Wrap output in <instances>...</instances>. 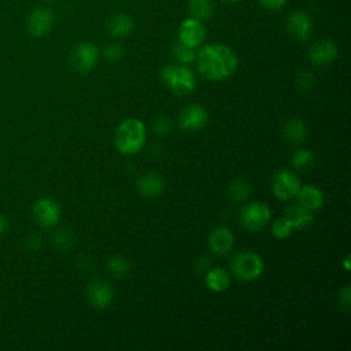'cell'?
<instances>
[{
    "instance_id": "6da1fadb",
    "label": "cell",
    "mask_w": 351,
    "mask_h": 351,
    "mask_svg": "<svg viewBox=\"0 0 351 351\" xmlns=\"http://www.w3.org/2000/svg\"><path fill=\"white\" fill-rule=\"evenodd\" d=\"M195 60L199 74L208 81H222L230 77L239 64L234 51L223 44L203 47Z\"/></svg>"
},
{
    "instance_id": "7a4b0ae2",
    "label": "cell",
    "mask_w": 351,
    "mask_h": 351,
    "mask_svg": "<svg viewBox=\"0 0 351 351\" xmlns=\"http://www.w3.org/2000/svg\"><path fill=\"white\" fill-rule=\"evenodd\" d=\"M145 138V126L138 118H128L115 129V147L121 154L125 155L138 152L143 148Z\"/></svg>"
},
{
    "instance_id": "3957f363",
    "label": "cell",
    "mask_w": 351,
    "mask_h": 351,
    "mask_svg": "<svg viewBox=\"0 0 351 351\" xmlns=\"http://www.w3.org/2000/svg\"><path fill=\"white\" fill-rule=\"evenodd\" d=\"M160 78L176 96H186L196 86V77L186 66L167 64L160 70Z\"/></svg>"
},
{
    "instance_id": "277c9868",
    "label": "cell",
    "mask_w": 351,
    "mask_h": 351,
    "mask_svg": "<svg viewBox=\"0 0 351 351\" xmlns=\"http://www.w3.org/2000/svg\"><path fill=\"white\" fill-rule=\"evenodd\" d=\"M265 269V263L261 255L252 251H243L233 256L230 262L232 274L241 281L256 280Z\"/></svg>"
},
{
    "instance_id": "5b68a950",
    "label": "cell",
    "mask_w": 351,
    "mask_h": 351,
    "mask_svg": "<svg viewBox=\"0 0 351 351\" xmlns=\"http://www.w3.org/2000/svg\"><path fill=\"white\" fill-rule=\"evenodd\" d=\"M70 64L78 73H89L99 60V48L92 43H80L70 52Z\"/></svg>"
},
{
    "instance_id": "8992f818",
    "label": "cell",
    "mask_w": 351,
    "mask_h": 351,
    "mask_svg": "<svg viewBox=\"0 0 351 351\" xmlns=\"http://www.w3.org/2000/svg\"><path fill=\"white\" fill-rule=\"evenodd\" d=\"M300 181L291 170H278L271 178V191L280 200H289L295 197L300 189Z\"/></svg>"
},
{
    "instance_id": "52a82bcc",
    "label": "cell",
    "mask_w": 351,
    "mask_h": 351,
    "mask_svg": "<svg viewBox=\"0 0 351 351\" xmlns=\"http://www.w3.org/2000/svg\"><path fill=\"white\" fill-rule=\"evenodd\" d=\"M270 219V208L262 202L247 204L240 213V221L244 228L252 232L261 230Z\"/></svg>"
},
{
    "instance_id": "ba28073f",
    "label": "cell",
    "mask_w": 351,
    "mask_h": 351,
    "mask_svg": "<svg viewBox=\"0 0 351 351\" xmlns=\"http://www.w3.org/2000/svg\"><path fill=\"white\" fill-rule=\"evenodd\" d=\"M33 217L40 226L52 228L60 219V207L55 200L41 197L33 206Z\"/></svg>"
},
{
    "instance_id": "9c48e42d",
    "label": "cell",
    "mask_w": 351,
    "mask_h": 351,
    "mask_svg": "<svg viewBox=\"0 0 351 351\" xmlns=\"http://www.w3.org/2000/svg\"><path fill=\"white\" fill-rule=\"evenodd\" d=\"M53 12L47 7L34 8L27 18V30L33 37L47 36L53 26Z\"/></svg>"
},
{
    "instance_id": "30bf717a",
    "label": "cell",
    "mask_w": 351,
    "mask_h": 351,
    "mask_svg": "<svg viewBox=\"0 0 351 351\" xmlns=\"http://www.w3.org/2000/svg\"><path fill=\"white\" fill-rule=\"evenodd\" d=\"M206 37V29L203 23L195 18H188L182 21L178 29V41L182 44L191 47V48H197Z\"/></svg>"
},
{
    "instance_id": "8fae6325",
    "label": "cell",
    "mask_w": 351,
    "mask_h": 351,
    "mask_svg": "<svg viewBox=\"0 0 351 351\" xmlns=\"http://www.w3.org/2000/svg\"><path fill=\"white\" fill-rule=\"evenodd\" d=\"M208 114L200 104L186 106L180 114V126L185 132H197L206 126Z\"/></svg>"
},
{
    "instance_id": "7c38bea8",
    "label": "cell",
    "mask_w": 351,
    "mask_h": 351,
    "mask_svg": "<svg viewBox=\"0 0 351 351\" xmlns=\"http://www.w3.org/2000/svg\"><path fill=\"white\" fill-rule=\"evenodd\" d=\"M86 296L89 303L96 308H106L111 304L114 291L106 280H93L86 288Z\"/></svg>"
},
{
    "instance_id": "4fadbf2b",
    "label": "cell",
    "mask_w": 351,
    "mask_h": 351,
    "mask_svg": "<svg viewBox=\"0 0 351 351\" xmlns=\"http://www.w3.org/2000/svg\"><path fill=\"white\" fill-rule=\"evenodd\" d=\"M337 45L332 40L322 38L310 47L308 59L315 66H326L337 58Z\"/></svg>"
},
{
    "instance_id": "5bb4252c",
    "label": "cell",
    "mask_w": 351,
    "mask_h": 351,
    "mask_svg": "<svg viewBox=\"0 0 351 351\" xmlns=\"http://www.w3.org/2000/svg\"><path fill=\"white\" fill-rule=\"evenodd\" d=\"M313 23L310 16L303 11H293L288 15L287 30L291 37L299 41H304L310 37Z\"/></svg>"
},
{
    "instance_id": "9a60e30c",
    "label": "cell",
    "mask_w": 351,
    "mask_h": 351,
    "mask_svg": "<svg viewBox=\"0 0 351 351\" xmlns=\"http://www.w3.org/2000/svg\"><path fill=\"white\" fill-rule=\"evenodd\" d=\"M234 236L226 226H215L208 234V245L214 254L226 255L233 248Z\"/></svg>"
},
{
    "instance_id": "2e32d148",
    "label": "cell",
    "mask_w": 351,
    "mask_h": 351,
    "mask_svg": "<svg viewBox=\"0 0 351 351\" xmlns=\"http://www.w3.org/2000/svg\"><path fill=\"white\" fill-rule=\"evenodd\" d=\"M137 191L140 195L154 197L165 191V180L154 171H148L137 180Z\"/></svg>"
},
{
    "instance_id": "e0dca14e",
    "label": "cell",
    "mask_w": 351,
    "mask_h": 351,
    "mask_svg": "<svg viewBox=\"0 0 351 351\" xmlns=\"http://www.w3.org/2000/svg\"><path fill=\"white\" fill-rule=\"evenodd\" d=\"M296 196H298V200H299L298 203L302 204L303 207L308 208L310 211H315V210L321 208L322 204H324L322 191L318 186L311 185V184L300 186Z\"/></svg>"
},
{
    "instance_id": "ac0fdd59",
    "label": "cell",
    "mask_w": 351,
    "mask_h": 351,
    "mask_svg": "<svg viewBox=\"0 0 351 351\" xmlns=\"http://www.w3.org/2000/svg\"><path fill=\"white\" fill-rule=\"evenodd\" d=\"M284 217L292 223L293 229H300V230L308 228V226L313 223V221H314L313 211H310L308 208L303 207V206L299 204V203L291 204V206L285 210Z\"/></svg>"
},
{
    "instance_id": "d6986e66",
    "label": "cell",
    "mask_w": 351,
    "mask_h": 351,
    "mask_svg": "<svg viewBox=\"0 0 351 351\" xmlns=\"http://www.w3.org/2000/svg\"><path fill=\"white\" fill-rule=\"evenodd\" d=\"M206 285L214 292H222L230 285V276L222 267H213L207 270L204 277Z\"/></svg>"
},
{
    "instance_id": "ffe728a7",
    "label": "cell",
    "mask_w": 351,
    "mask_h": 351,
    "mask_svg": "<svg viewBox=\"0 0 351 351\" xmlns=\"http://www.w3.org/2000/svg\"><path fill=\"white\" fill-rule=\"evenodd\" d=\"M108 32L114 37H126L133 30V19L128 14H117L108 21Z\"/></svg>"
},
{
    "instance_id": "44dd1931",
    "label": "cell",
    "mask_w": 351,
    "mask_h": 351,
    "mask_svg": "<svg viewBox=\"0 0 351 351\" xmlns=\"http://www.w3.org/2000/svg\"><path fill=\"white\" fill-rule=\"evenodd\" d=\"M284 134L291 143L300 144L307 136L306 123L300 118H291L284 125Z\"/></svg>"
},
{
    "instance_id": "7402d4cb",
    "label": "cell",
    "mask_w": 351,
    "mask_h": 351,
    "mask_svg": "<svg viewBox=\"0 0 351 351\" xmlns=\"http://www.w3.org/2000/svg\"><path fill=\"white\" fill-rule=\"evenodd\" d=\"M189 12L200 22L208 21L214 16V3L211 0H189Z\"/></svg>"
},
{
    "instance_id": "603a6c76",
    "label": "cell",
    "mask_w": 351,
    "mask_h": 351,
    "mask_svg": "<svg viewBox=\"0 0 351 351\" xmlns=\"http://www.w3.org/2000/svg\"><path fill=\"white\" fill-rule=\"evenodd\" d=\"M132 265L130 262L123 258V256H112L111 259H108L107 262V270L114 276V277H125L128 276V273L130 271Z\"/></svg>"
},
{
    "instance_id": "cb8c5ba5",
    "label": "cell",
    "mask_w": 351,
    "mask_h": 351,
    "mask_svg": "<svg viewBox=\"0 0 351 351\" xmlns=\"http://www.w3.org/2000/svg\"><path fill=\"white\" fill-rule=\"evenodd\" d=\"M229 193L233 200L243 202L245 200L251 193V184L244 178L234 180L229 186Z\"/></svg>"
},
{
    "instance_id": "d4e9b609",
    "label": "cell",
    "mask_w": 351,
    "mask_h": 351,
    "mask_svg": "<svg viewBox=\"0 0 351 351\" xmlns=\"http://www.w3.org/2000/svg\"><path fill=\"white\" fill-rule=\"evenodd\" d=\"M173 53H174L176 59H177L180 63H182V64L192 63V62L196 59L195 48H191V47L182 44L181 41L174 43V45H173Z\"/></svg>"
},
{
    "instance_id": "484cf974",
    "label": "cell",
    "mask_w": 351,
    "mask_h": 351,
    "mask_svg": "<svg viewBox=\"0 0 351 351\" xmlns=\"http://www.w3.org/2000/svg\"><path fill=\"white\" fill-rule=\"evenodd\" d=\"M293 230L292 223L285 218V217H280L274 221V223L271 225V234L280 240L287 239L291 236Z\"/></svg>"
},
{
    "instance_id": "4316f807",
    "label": "cell",
    "mask_w": 351,
    "mask_h": 351,
    "mask_svg": "<svg viewBox=\"0 0 351 351\" xmlns=\"http://www.w3.org/2000/svg\"><path fill=\"white\" fill-rule=\"evenodd\" d=\"M313 160H314V154L310 149H304V148L295 151L291 158V162L296 169H304L310 166Z\"/></svg>"
},
{
    "instance_id": "83f0119b",
    "label": "cell",
    "mask_w": 351,
    "mask_h": 351,
    "mask_svg": "<svg viewBox=\"0 0 351 351\" xmlns=\"http://www.w3.org/2000/svg\"><path fill=\"white\" fill-rule=\"evenodd\" d=\"M53 243L62 250H67L74 244V234L69 229H60L53 236Z\"/></svg>"
},
{
    "instance_id": "f1b7e54d",
    "label": "cell",
    "mask_w": 351,
    "mask_h": 351,
    "mask_svg": "<svg viewBox=\"0 0 351 351\" xmlns=\"http://www.w3.org/2000/svg\"><path fill=\"white\" fill-rule=\"evenodd\" d=\"M123 48L118 43H110L103 48V56L110 62H117L122 58Z\"/></svg>"
},
{
    "instance_id": "f546056e",
    "label": "cell",
    "mask_w": 351,
    "mask_h": 351,
    "mask_svg": "<svg viewBox=\"0 0 351 351\" xmlns=\"http://www.w3.org/2000/svg\"><path fill=\"white\" fill-rule=\"evenodd\" d=\"M314 82H315V78H314V74L307 71V70H303L298 74V78H296V84L298 86L302 89V90H310L313 86H314Z\"/></svg>"
},
{
    "instance_id": "4dcf8cb0",
    "label": "cell",
    "mask_w": 351,
    "mask_h": 351,
    "mask_svg": "<svg viewBox=\"0 0 351 351\" xmlns=\"http://www.w3.org/2000/svg\"><path fill=\"white\" fill-rule=\"evenodd\" d=\"M154 130L156 132V134H167L171 129V122L167 117H158L154 123H152Z\"/></svg>"
},
{
    "instance_id": "1f68e13d",
    "label": "cell",
    "mask_w": 351,
    "mask_h": 351,
    "mask_svg": "<svg viewBox=\"0 0 351 351\" xmlns=\"http://www.w3.org/2000/svg\"><path fill=\"white\" fill-rule=\"evenodd\" d=\"M339 303L346 308L348 310L350 308V303H351V289L348 285H346L340 293H339Z\"/></svg>"
},
{
    "instance_id": "d6a6232c",
    "label": "cell",
    "mask_w": 351,
    "mask_h": 351,
    "mask_svg": "<svg viewBox=\"0 0 351 351\" xmlns=\"http://www.w3.org/2000/svg\"><path fill=\"white\" fill-rule=\"evenodd\" d=\"M287 0H259V3L265 7V8H269V10H278L284 5Z\"/></svg>"
},
{
    "instance_id": "836d02e7",
    "label": "cell",
    "mask_w": 351,
    "mask_h": 351,
    "mask_svg": "<svg viewBox=\"0 0 351 351\" xmlns=\"http://www.w3.org/2000/svg\"><path fill=\"white\" fill-rule=\"evenodd\" d=\"M30 244H33V245L30 247V250H36V248H38V247L41 245V239H40V236H36V234L30 236V237L27 239V247H29Z\"/></svg>"
},
{
    "instance_id": "e575fe53",
    "label": "cell",
    "mask_w": 351,
    "mask_h": 351,
    "mask_svg": "<svg viewBox=\"0 0 351 351\" xmlns=\"http://www.w3.org/2000/svg\"><path fill=\"white\" fill-rule=\"evenodd\" d=\"M7 228H8L7 218H5L3 214H0V236L7 230Z\"/></svg>"
},
{
    "instance_id": "d590c367",
    "label": "cell",
    "mask_w": 351,
    "mask_h": 351,
    "mask_svg": "<svg viewBox=\"0 0 351 351\" xmlns=\"http://www.w3.org/2000/svg\"><path fill=\"white\" fill-rule=\"evenodd\" d=\"M348 259H350V256L347 255V256H346V259H344V267H346V270H348V269H350V265H348Z\"/></svg>"
},
{
    "instance_id": "8d00e7d4",
    "label": "cell",
    "mask_w": 351,
    "mask_h": 351,
    "mask_svg": "<svg viewBox=\"0 0 351 351\" xmlns=\"http://www.w3.org/2000/svg\"><path fill=\"white\" fill-rule=\"evenodd\" d=\"M223 3H228V4H230V3H236L237 0H222Z\"/></svg>"
},
{
    "instance_id": "74e56055",
    "label": "cell",
    "mask_w": 351,
    "mask_h": 351,
    "mask_svg": "<svg viewBox=\"0 0 351 351\" xmlns=\"http://www.w3.org/2000/svg\"><path fill=\"white\" fill-rule=\"evenodd\" d=\"M48 1H55V0H48Z\"/></svg>"
}]
</instances>
